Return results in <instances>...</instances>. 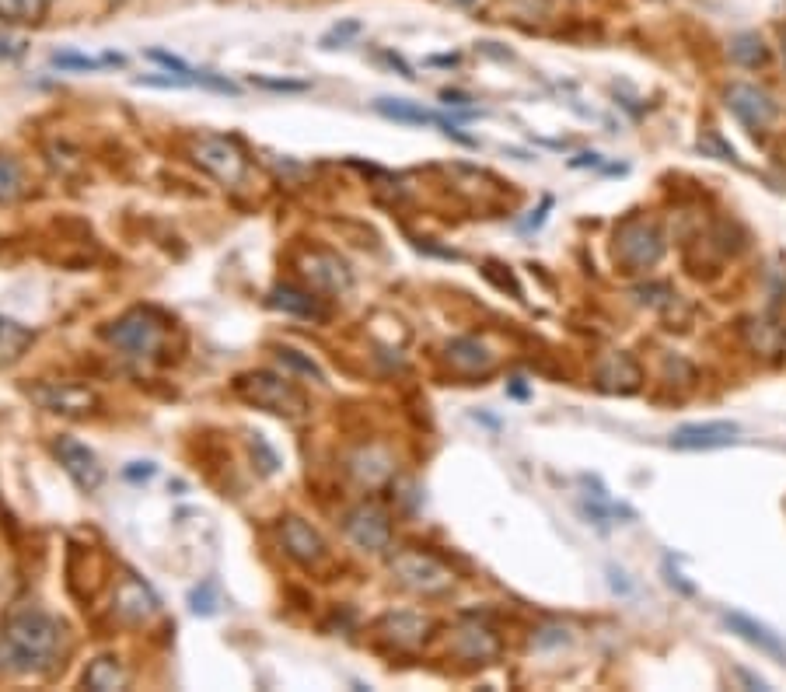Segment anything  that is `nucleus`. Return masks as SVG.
<instances>
[{
  "label": "nucleus",
  "mask_w": 786,
  "mask_h": 692,
  "mask_svg": "<svg viewBox=\"0 0 786 692\" xmlns=\"http://www.w3.org/2000/svg\"><path fill=\"white\" fill-rule=\"evenodd\" d=\"M269 305L280 308V312L287 315H301V319H315V322H325L329 319V312L325 308H318V301L311 298L308 291H297V287H276L273 294H269Z\"/></svg>",
  "instance_id": "nucleus-17"
},
{
  "label": "nucleus",
  "mask_w": 786,
  "mask_h": 692,
  "mask_svg": "<svg viewBox=\"0 0 786 692\" xmlns=\"http://www.w3.org/2000/svg\"><path fill=\"white\" fill-rule=\"evenodd\" d=\"M374 109L381 112V116H388V119H395V123H409V126H441L448 137H455V140H462V144H472L465 133H458V126L451 123V119H444V116H437V112H430V109H420V105H413V102H402V98H378L374 102Z\"/></svg>",
  "instance_id": "nucleus-15"
},
{
  "label": "nucleus",
  "mask_w": 786,
  "mask_h": 692,
  "mask_svg": "<svg viewBox=\"0 0 786 692\" xmlns=\"http://www.w3.org/2000/svg\"><path fill=\"white\" fill-rule=\"evenodd\" d=\"M500 644L497 637H493L490 630H483V626H469V630L458 633V654L469 661H490L497 658Z\"/></svg>",
  "instance_id": "nucleus-19"
},
{
  "label": "nucleus",
  "mask_w": 786,
  "mask_h": 692,
  "mask_svg": "<svg viewBox=\"0 0 786 692\" xmlns=\"http://www.w3.org/2000/svg\"><path fill=\"white\" fill-rule=\"evenodd\" d=\"M252 451H259V455H262V472H266V476H269V472H276V465H280V462H276V455L266 448V441H262V437L252 441Z\"/></svg>",
  "instance_id": "nucleus-34"
},
{
  "label": "nucleus",
  "mask_w": 786,
  "mask_h": 692,
  "mask_svg": "<svg viewBox=\"0 0 786 692\" xmlns=\"http://www.w3.org/2000/svg\"><path fill=\"white\" fill-rule=\"evenodd\" d=\"M381 630H385V637L392 640V644L416 647L423 637H427L430 623L423 616H413V612H395V616H388L385 623H381Z\"/></svg>",
  "instance_id": "nucleus-18"
},
{
  "label": "nucleus",
  "mask_w": 786,
  "mask_h": 692,
  "mask_svg": "<svg viewBox=\"0 0 786 692\" xmlns=\"http://www.w3.org/2000/svg\"><path fill=\"white\" fill-rule=\"evenodd\" d=\"M392 574L399 577L402 588L416 591V595H444L455 584L451 570L427 553H399L392 560Z\"/></svg>",
  "instance_id": "nucleus-6"
},
{
  "label": "nucleus",
  "mask_w": 786,
  "mask_h": 692,
  "mask_svg": "<svg viewBox=\"0 0 786 692\" xmlns=\"http://www.w3.org/2000/svg\"><path fill=\"white\" fill-rule=\"evenodd\" d=\"M25 193V172L14 158L0 154V203H11Z\"/></svg>",
  "instance_id": "nucleus-25"
},
{
  "label": "nucleus",
  "mask_w": 786,
  "mask_h": 692,
  "mask_svg": "<svg viewBox=\"0 0 786 692\" xmlns=\"http://www.w3.org/2000/svg\"><path fill=\"white\" fill-rule=\"evenodd\" d=\"M276 357H280V364L287 367V371H297V374H304V378L325 385V371L311 357H304L301 350H294V346H280V350H276Z\"/></svg>",
  "instance_id": "nucleus-26"
},
{
  "label": "nucleus",
  "mask_w": 786,
  "mask_h": 692,
  "mask_svg": "<svg viewBox=\"0 0 786 692\" xmlns=\"http://www.w3.org/2000/svg\"><path fill=\"white\" fill-rule=\"evenodd\" d=\"M193 161L210 172L224 186H242L249 175V158L242 154V147L228 137H203L193 144Z\"/></svg>",
  "instance_id": "nucleus-5"
},
{
  "label": "nucleus",
  "mask_w": 786,
  "mask_h": 692,
  "mask_svg": "<svg viewBox=\"0 0 786 692\" xmlns=\"http://www.w3.org/2000/svg\"><path fill=\"white\" fill-rule=\"evenodd\" d=\"M783 56H786V32H783Z\"/></svg>",
  "instance_id": "nucleus-38"
},
{
  "label": "nucleus",
  "mask_w": 786,
  "mask_h": 692,
  "mask_svg": "<svg viewBox=\"0 0 786 692\" xmlns=\"http://www.w3.org/2000/svg\"><path fill=\"white\" fill-rule=\"evenodd\" d=\"M53 451H56V458H60L63 472L74 479V486L81 493H95L98 486H102L105 472H102V465H98L95 451H88L81 441H74V437H56Z\"/></svg>",
  "instance_id": "nucleus-9"
},
{
  "label": "nucleus",
  "mask_w": 786,
  "mask_h": 692,
  "mask_svg": "<svg viewBox=\"0 0 786 692\" xmlns=\"http://www.w3.org/2000/svg\"><path fill=\"white\" fill-rule=\"evenodd\" d=\"M105 60H91V56H77V53H53V67L60 70H98Z\"/></svg>",
  "instance_id": "nucleus-30"
},
{
  "label": "nucleus",
  "mask_w": 786,
  "mask_h": 692,
  "mask_svg": "<svg viewBox=\"0 0 786 692\" xmlns=\"http://www.w3.org/2000/svg\"><path fill=\"white\" fill-rule=\"evenodd\" d=\"M343 528H346V535H350L353 546L364 549V553H381V549L392 546V521H388V514L374 504L353 507V511L346 514Z\"/></svg>",
  "instance_id": "nucleus-7"
},
{
  "label": "nucleus",
  "mask_w": 786,
  "mask_h": 692,
  "mask_svg": "<svg viewBox=\"0 0 786 692\" xmlns=\"http://www.w3.org/2000/svg\"><path fill=\"white\" fill-rule=\"evenodd\" d=\"M53 0H0V18L11 25H35L46 18Z\"/></svg>",
  "instance_id": "nucleus-23"
},
{
  "label": "nucleus",
  "mask_w": 786,
  "mask_h": 692,
  "mask_svg": "<svg viewBox=\"0 0 786 692\" xmlns=\"http://www.w3.org/2000/svg\"><path fill=\"white\" fill-rule=\"evenodd\" d=\"M28 42L21 39V35H11L0 28V60H18V56H25Z\"/></svg>",
  "instance_id": "nucleus-31"
},
{
  "label": "nucleus",
  "mask_w": 786,
  "mask_h": 692,
  "mask_svg": "<svg viewBox=\"0 0 786 692\" xmlns=\"http://www.w3.org/2000/svg\"><path fill=\"white\" fill-rule=\"evenodd\" d=\"M741 434L738 423L731 420H706V423H682L671 434V448L675 451H713L734 444Z\"/></svg>",
  "instance_id": "nucleus-10"
},
{
  "label": "nucleus",
  "mask_w": 786,
  "mask_h": 692,
  "mask_svg": "<svg viewBox=\"0 0 786 692\" xmlns=\"http://www.w3.org/2000/svg\"><path fill=\"white\" fill-rule=\"evenodd\" d=\"M458 4H465V7H469V4H476V0H458Z\"/></svg>",
  "instance_id": "nucleus-37"
},
{
  "label": "nucleus",
  "mask_w": 786,
  "mask_h": 692,
  "mask_svg": "<svg viewBox=\"0 0 786 692\" xmlns=\"http://www.w3.org/2000/svg\"><path fill=\"white\" fill-rule=\"evenodd\" d=\"M189 602H193V612L196 616H214L217 612V591L214 584H203V588H196L193 595H189Z\"/></svg>",
  "instance_id": "nucleus-28"
},
{
  "label": "nucleus",
  "mask_w": 786,
  "mask_h": 692,
  "mask_svg": "<svg viewBox=\"0 0 786 692\" xmlns=\"http://www.w3.org/2000/svg\"><path fill=\"white\" fill-rule=\"evenodd\" d=\"M448 360L458 371H486L493 364V353L479 340H455L448 343Z\"/></svg>",
  "instance_id": "nucleus-20"
},
{
  "label": "nucleus",
  "mask_w": 786,
  "mask_h": 692,
  "mask_svg": "<svg viewBox=\"0 0 786 692\" xmlns=\"http://www.w3.org/2000/svg\"><path fill=\"white\" fill-rule=\"evenodd\" d=\"M259 88H269V91H308V84L304 81H273V77H256Z\"/></svg>",
  "instance_id": "nucleus-33"
},
{
  "label": "nucleus",
  "mask_w": 786,
  "mask_h": 692,
  "mask_svg": "<svg viewBox=\"0 0 786 692\" xmlns=\"http://www.w3.org/2000/svg\"><path fill=\"white\" fill-rule=\"evenodd\" d=\"M441 98L448 105H469V95H462V91H441Z\"/></svg>",
  "instance_id": "nucleus-36"
},
{
  "label": "nucleus",
  "mask_w": 786,
  "mask_h": 692,
  "mask_svg": "<svg viewBox=\"0 0 786 692\" xmlns=\"http://www.w3.org/2000/svg\"><path fill=\"white\" fill-rule=\"evenodd\" d=\"M664 256V238L654 224L626 221L615 231V259L626 266V273H643L657 266Z\"/></svg>",
  "instance_id": "nucleus-3"
},
{
  "label": "nucleus",
  "mask_w": 786,
  "mask_h": 692,
  "mask_svg": "<svg viewBox=\"0 0 786 692\" xmlns=\"http://www.w3.org/2000/svg\"><path fill=\"white\" fill-rule=\"evenodd\" d=\"M126 479H151L154 476V465L151 462H133L130 469L123 472Z\"/></svg>",
  "instance_id": "nucleus-35"
},
{
  "label": "nucleus",
  "mask_w": 786,
  "mask_h": 692,
  "mask_svg": "<svg viewBox=\"0 0 786 692\" xmlns=\"http://www.w3.org/2000/svg\"><path fill=\"white\" fill-rule=\"evenodd\" d=\"M304 277H308V284L315 287V291H325V294H346L350 291V270H346L343 259H336L332 252H311V256H304Z\"/></svg>",
  "instance_id": "nucleus-12"
},
{
  "label": "nucleus",
  "mask_w": 786,
  "mask_h": 692,
  "mask_svg": "<svg viewBox=\"0 0 786 692\" xmlns=\"http://www.w3.org/2000/svg\"><path fill=\"white\" fill-rule=\"evenodd\" d=\"M147 56H151V60H154V63H161V67L175 70V74H179V77H186V81H193V84H196V70H193V67H189V63H186V60H179V56L165 53V49H151V53H147Z\"/></svg>",
  "instance_id": "nucleus-29"
},
{
  "label": "nucleus",
  "mask_w": 786,
  "mask_h": 692,
  "mask_svg": "<svg viewBox=\"0 0 786 692\" xmlns=\"http://www.w3.org/2000/svg\"><path fill=\"white\" fill-rule=\"evenodd\" d=\"M280 542H283V549H287V556H294V560L304 563V567H315V563L325 560L322 535H318L315 528H311L308 521H301V518L283 521V525H280Z\"/></svg>",
  "instance_id": "nucleus-13"
},
{
  "label": "nucleus",
  "mask_w": 786,
  "mask_h": 692,
  "mask_svg": "<svg viewBox=\"0 0 786 692\" xmlns=\"http://www.w3.org/2000/svg\"><path fill=\"white\" fill-rule=\"evenodd\" d=\"M699 147H703V151H717L720 154V161H738V154H734V147H727L724 140L717 137V133H706V137H699Z\"/></svg>",
  "instance_id": "nucleus-32"
},
{
  "label": "nucleus",
  "mask_w": 786,
  "mask_h": 692,
  "mask_svg": "<svg viewBox=\"0 0 786 692\" xmlns=\"http://www.w3.org/2000/svg\"><path fill=\"white\" fill-rule=\"evenodd\" d=\"M724 626L731 633H738L745 644H752V647H759L762 654H769V658H776V661H783L786 665V644L780 637H776L769 626H762V623H755V619H748V616H741V612H724Z\"/></svg>",
  "instance_id": "nucleus-16"
},
{
  "label": "nucleus",
  "mask_w": 786,
  "mask_h": 692,
  "mask_svg": "<svg viewBox=\"0 0 786 692\" xmlns=\"http://www.w3.org/2000/svg\"><path fill=\"white\" fill-rule=\"evenodd\" d=\"M353 35H360V21H343V25L329 28V32L322 35V49H336V46H346V42L353 39Z\"/></svg>",
  "instance_id": "nucleus-27"
},
{
  "label": "nucleus",
  "mask_w": 786,
  "mask_h": 692,
  "mask_svg": "<svg viewBox=\"0 0 786 692\" xmlns=\"http://www.w3.org/2000/svg\"><path fill=\"white\" fill-rule=\"evenodd\" d=\"M28 343H32V329L0 315V364H7V360H18L21 353L28 350Z\"/></svg>",
  "instance_id": "nucleus-22"
},
{
  "label": "nucleus",
  "mask_w": 786,
  "mask_h": 692,
  "mask_svg": "<svg viewBox=\"0 0 786 692\" xmlns=\"http://www.w3.org/2000/svg\"><path fill=\"white\" fill-rule=\"evenodd\" d=\"M727 109H731L748 130H766V126L776 119V112H780V105H776L762 88H755V84H731V88H727Z\"/></svg>",
  "instance_id": "nucleus-11"
},
{
  "label": "nucleus",
  "mask_w": 786,
  "mask_h": 692,
  "mask_svg": "<svg viewBox=\"0 0 786 692\" xmlns=\"http://www.w3.org/2000/svg\"><path fill=\"white\" fill-rule=\"evenodd\" d=\"M63 647V626L39 609H21L0 626V672L42 675L56 665Z\"/></svg>",
  "instance_id": "nucleus-1"
},
{
  "label": "nucleus",
  "mask_w": 786,
  "mask_h": 692,
  "mask_svg": "<svg viewBox=\"0 0 786 692\" xmlns=\"http://www.w3.org/2000/svg\"><path fill=\"white\" fill-rule=\"evenodd\" d=\"M158 612H161L158 595H154V591L147 588L144 581H137V577H126V581L119 584V591H116V616L123 619V623H147V619H154Z\"/></svg>",
  "instance_id": "nucleus-14"
},
{
  "label": "nucleus",
  "mask_w": 786,
  "mask_h": 692,
  "mask_svg": "<svg viewBox=\"0 0 786 692\" xmlns=\"http://www.w3.org/2000/svg\"><path fill=\"white\" fill-rule=\"evenodd\" d=\"M766 42L759 39L755 32H741L731 39V60L741 63V67H762L766 63Z\"/></svg>",
  "instance_id": "nucleus-24"
},
{
  "label": "nucleus",
  "mask_w": 786,
  "mask_h": 692,
  "mask_svg": "<svg viewBox=\"0 0 786 692\" xmlns=\"http://www.w3.org/2000/svg\"><path fill=\"white\" fill-rule=\"evenodd\" d=\"M28 395L42 409L60 416H84L98 406V395L84 385H74V381H42V385L28 388Z\"/></svg>",
  "instance_id": "nucleus-8"
},
{
  "label": "nucleus",
  "mask_w": 786,
  "mask_h": 692,
  "mask_svg": "<svg viewBox=\"0 0 786 692\" xmlns=\"http://www.w3.org/2000/svg\"><path fill=\"white\" fill-rule=\"evenodd\" d=\"M238 392L245 395L249 402L256 406L269 409V413H280V416H304V395L290 385L287 378H276L269 371H252L238 378Z\"/></svg>",
  "instance_id": "nucleus-4"
},
{
  "label": "nucleus",
  "mask_w": 786,
  "mask_h": 692,
  "mask_svg": "<svg viewBox=\"0 0 786 692\" xmlns=\"http://www.w3.org/2000/svg\"><path fill=\"white\" fill-rule=\"evenodd\" d=\"M84 686L98 689V692H112V689H123L126 686V672L116 658H98L88 665L84 672Z\"/></svg>",
  "instance_id": "nucleus-21"
},
{
  "label": "nucleus",
  "mask_w": 786,
  "mask_h": 692,
  "mask_svg": "<svg viewBox=\"0 0 786 692\" xmlns=\"http://www.w3.org/2000/svg\"><path fill=\"white\" fill-rule=\"evenodd\" d=\"M105 340L116 346V350H123L126 357H151L165 343V322L154 312L133 308V312H126L123 319L105 329Z\"/></svg>",
  "instance_id": "nucleus-2"
}]
</instances>
